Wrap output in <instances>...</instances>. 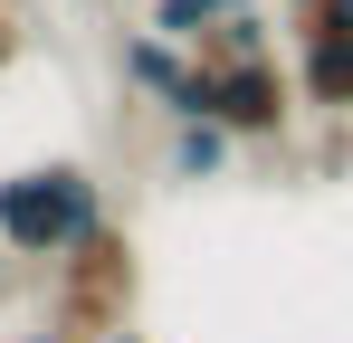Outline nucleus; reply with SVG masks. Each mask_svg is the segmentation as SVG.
I'll list each match as a JSON object with an SVG mask.
<instances>
[{
	"instance_id": "nucleus-11",
	"label": "nucleus",
	"mask_w": 353,
	"mask_h": 343,
	"mask_svg": "<svg viewBox=\"0 0 353 343\" xmlns=\"http://www.w3.org/2000/svg\"><path fill=\"white\" fill-rule=\"evenodd\" d=\"M10 267H19V258H10V238H0V286H10Z\"/></svg>"
},
{
	"instance_id": "nucleus-13",
	"label": "nucleus",
	"mask_w": 353,
	"mask_h": 343,
	"mask_svg": "<svg viewBox=\"0 0 353 343\" xmlns=\"http://www.w3.org/2000/svg\"><path fill=\"white\" fill-rule=\"evenodd\" d=\"M0 10H19V0H0Z\"/></svg>"
},
{
	"instance_id": "nucleus-5",
	"label": "nucleus",
	"mask_w": 353,
	"mask_h": 343,
	"mask_svg": "<svg viewBox=\"0 0 353 343\" xmlns=\"http://www.w3.org/2000/svg\"><path fill=\"white\" fill-rule=\"evenodd\" d=\"M296 105L325 114V124H353V39H315V48H296Z\"/></svg>"
},
{
	"instance_id": "nucleus-10",
	"label": "nucleus",
	"mask_w": 353,
	"mask_h": 343,
	"mask_svg": "<svg viewBox=\"0 0 353 343\" xmlns=\"http://www.w3.org/2000/svg\"><path fill=\"white\" fill-rule=\"evenodd\" d=\"M10 343H67V334H48V324H39V334H10Z\"/></svg>"
},
{
	"instance_id": "nucleus-12",
	"label": "nucleus",
	"mask_w": 353,
	"mask_h": 343,
	"mask_svg": "<svg viewBox=\"0 0 353 343\" xmlns=\"http://www.w3.org/2000/svg\"><path fill=\"white\" fill-rule=\"evenodd\" d=\"M115 343H143V334H115Z\"/></svg>"
},
{
	"instance_id": "nucleus-9",
	"label": "nucleus",
	"mask_w": 353,
	"mask_h": 343,
	"mask_svg": "<svg viewBox=\"0 0 353 343\" xmlns=\"http://www.w3.org/2000/svg\"><path fill=\"white\" fill-rule=\"evenodd\" d=\"M19 57H29V19H19V10H0V76H10Z\"/></svg>"
},
{
	"instance_id": "nucleus-1",
	"label": "nucleus",
	"mask_w": 353,
	"mask_h": 343,
	"mask_svg": "<svg viewBox=\"0 0 353 343\" xmlns=\"http://www.w3.org/2000/svg\"><path fill=\"white\" fill-rule=\"evenodd\" d=\"M191 114H210L239 153H268V143L296 134V114H305L296 105V67L277 57L258 10L220 19L210 39H191Z\"/></svg>"
},
{
	"instance_id": "nucleus-4",
	"label": "nucleus",
	"mask_w": 353,
	"mask_h": 343,
	"mask_svg": "<svg viewBox=\"0 0 353 343\" xmlns=\"http://www.w3.org/2000/svg\"><path fill=\"white\" fill-rule=\"evenodd\" d=\"M115 76L143 96V105H163L172 124L191 114V48L153 39V29H124V39H115Z\"/></svg>"
},
{
	"instance_id": "nucleus-7",
	"label": "nucleus",
	"mask_w": 353,
	"mask_h": 343,
	"mask_svg": "<svg viewBox=\"0 0 353 343\" xmlns=\"http://www.w3.org/2000/svg\"><path fill=\"white\" fill-rule=\"evenodd\" d=\"M258 0H143V29L153 39H172V48H191V39H210L220 19H248Z\"/></svg>"
},
{
	"instance_id": "nucleus-14",
	"label": "nucleus",
	"mask_w": 353,
	"mask_h": 343,
	"mask_svg": "<svg viewBox=\"0 0 353 343\" xmlns=\"http://www.w3.org/2000/svg\"><path fill=\"white\" fill-rule=\"evenodd\" d=\"M277 10H296V0H277Z\"/></svg>"
},
{
	"instance_id": "nucleus-3",
	"label": "nucleus",
	"mask_w": 353,
	"mask_h": 343,
	"mask_svg": "<svg viewBox=\"0 0 353 343\" xmlns=\"http://www.w3.org/2000/svg\"><path fill=\"white\" fill-rule=\"evenodd\" d=\"M96 220H115V210H105V181L86 163H19L0 181V238L29 267H58Z\"/></svg>"
},
{
	"instance_id": "nucleus-8",
	"label": "nucleus",
	"mask_w": 353,
	"mask_h": 343,
	"mask_svg": "<svg viewBox=\"0 0 353 343\" xmlns=\"http://www.w3.org/2000/svg\"><path fill=\"white\" fill-rule=\"evenodd\" d=\"M315 39H353V0H296L287 10V48H315Z\"/></svg>"
},
{
	"instance_id": "nucleus-2",
	"label": "nucleus",
	"mask_w": 353,
	"mask_h": 343,
	"mask_svg": "<svg viewBox=\"0 0 353 343\" xmlns=\"http://www.w3.org/2000/svg\"><path fill=\"white\" fill-rule=\"evenodd\" d=\"M134 305H143V248H134L124 220H96L48 267V315L39 324L67 343H115V334H134Z\"/></svg>"
},
{
	"instance_id": "nucleus-6",
	"label": "nucleus",
	"mask_w": 353,
	"mask_h": 343,
	"mask_svg": "<svg viewBox=\"0 0 353 343\" xmlns=\"http://www.w3.org/2000/svg\"><path fill=\"white\" fill-rule=\"evenodd\" d=\"M163 163H172V181H220V172L239 163V143L210 124V114H181L172 143H163Z\"/></svg>"
}]
</instances>
